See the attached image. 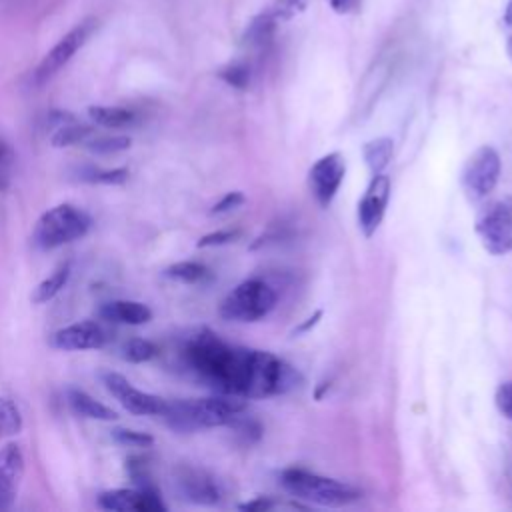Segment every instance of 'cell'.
I'll return each instance as SVG.
<instances>
[{"label":"cell","mask_w":512,"mask_h":512,"mask_svg":"<svg viewBox=\"0 0 512 512\" xmlns=\"http://www.w3.org/2000/svg\"><path fill=\"white\" fill-rule=\"evenodd\" d=\"M180 358L198 382L224 396L268 398L300 384V374L276 354L228 344L208 328L184 340Z\"/></svg>","instance_id":"1"},{"label":"cell","mask_w":512,"mask_h":512,"mask_svg":"<svg viewBox=\"0 0 512 512\" xmlns=\"http://www.w3.org/2000/svg\"><path fill=\"white\" fill-rule=\"evenodd\" d=\"M244 414V398L216 394L210 398L166 402L162 418L176 432H194L200 428L234 426Z\"/></svg>","instance_id":"2"},{"label":"cell","mask_w":512,"mask_h":512,"mask_svg":"<svg viewBox=\"0 0 512 512\" xmlns=\"http://www.w3.org/2000/svg\"><path fill=\"white\" fill-rule=\"evenodd\" d=\"M278 480L280 486L294 498L318 506L340 508L360 498V490L356 486L302 468H286L280 472Z\"/></svg>","instance_id":"3"},{"label":"cell","mask_w":512,"mask_h":512,"mask_svg":"<svg viewBox=\"0 0 512 512\" xmlns=\"http://www.w3.org/2000/svg\"><path fill=\"white\" fill-rule=\"evenodd\" d=\"M274 288L262 278H248L234 286L220 302V316L228 322H258L276 306Z\"/></svg>","instance_id":"4"},{"label":"cell","mask_w":512,"mask_h":512,"mask_svg":"<svg viewBox=\"0 0 512 512\" xmlns=\"http://www.w3.org/2000/svg\"><path fill=\"white\" fill-rule=\"evenodd\" d=\"M90 216L72 206V204H58L46 210L32 232V242L40 250H54L62 244L82 238L90 230Z\"/></svg>","instance_id":"5"},{"label":"cell","mask_w":512,"mask_h":512,"mask_svg":"<svg viewBox=\"0 0 512 512\" xmlns=\"http://www.w3.org/2000/svg\"><path fill=\"white\" fill-rule=\"evenodd\" d=\"M476 234L480 244L492 256L512 252V200H496L486 204L476 216Z\"/></svg>","instance_id":"6"},{"label":"cell","mask_w":512,"mask_h":512,"mask_svg":"<svg viewBox=\"0 0 512 512\" xmlns=\"http://www.w3.org/2000/svg\"><path fill=\"white\" fill-rule=\"evenodd\" d=\"M500 156L498 152L484 144L476 148L462 168V190L470 202H482L496 188L500 178Z\"/></svg>","instance_id":"7"},{"label":"cell","mask_w":512,"mask_h":512,"mask_svg":"<svg viewBox=\"0 0 512 512\" xmlns=\"http://www.w3.org/2000/svg\"><path fill=\"white\" fill-rule=\"evenodd\" d=\"M96 30H98V20L96 18H86L80 24H76L68 34H64L52 46V50L46 52V56L40 60V64L36 66V70L32 74V82L36 86H42L48 80H52L72 60V56L88 42V38Z\"/></svg>","instance_id":"8"},{"label":"cell","mask_w":512,"mask_h":512,"mask_svg":"<svg viewBox=\"0 0 512 512\" xmlns=\"http://www.w3.org/2000/svg\"><path fill=\"white\" fill-rule=\"evenodd\" d=\"M344 174L346 162L340 152H330L312 164V168L308 170V186L318 206L328 208L332 204L342 186Z\"/></svg>","instance_id":"9"},{"label":"cell","mask_w":512,"mask_h":512,"mask_svg":"<svg viewBox=\"0 0 512 512\" xmlns=\"http://www.w3.org/2000/svg\"><path fill=\"white\" fill-rule=\"evenodd\" d=\"M102 382L106 386V390L132 414L138 416H162L166 410V402L164 398L156 396V394H148L142 392L138 388H134L122 374L118 372H104L102 374Z\"/></svg>","instance_id":"10"},{"label":"cell","mask_w":512,"mask_h":512,"mask_svg":"<svg viewBox=\"0 0 512 512\" xmlns=\"http://www.w3.org/2000/svg\"><path fill=\"white\" fill-rule=\"evenodd\" d=\"M390 190H392V182H390V176L384 172L374 174L368 188L364 190L358 202L356 218H358V228L366 238L374 236L378 226L382 224V218L386 214V206L390 200Z\"/></svg>","instance_id":"11"},{"label":"cell","mask_w":512,"mask_h":512,"mask_svg":"<svg viewBox=\"0 0 512 512\" xmlns=\"http://www.w3.org/2000/svg\"><path fill=\"white\" fill-rule=\"evenodd\" d=\"M110 338H112L110 332L100 322L82 320L56 330L50 338V344L66 352L96 350V348H104L110 342Z\"/></svg>","instance_id":"12"},{"label":"cell","mask_w":512,"mask_h":512,"mask_svg":"<svg viewBox=\"0 0 512 512\" xmlns=\"http://www.w3.org/2000/svg\"><path fill=\"white\" fill-rule=\"evenodd\" d=\"M24 474V454L16 442L0 448V510H10L16 502Z\"/></svg>","instance_id":"13"},{"label":"cell","mask_w":512,"mask_h":512,"mask_svg":"<svg viewBox=\"0 0 512 512\" xmlns=\"http://www.w3.org/2000/svg\"><path fill=\"white\" fill-rule=\"evenodd\" d=\"M176 488L188 502L194 504H216L220 500L218 482L204 470L182 466L176 472Z\"/></svg>","instance_id":"14"},{"label":"cell","mask_w":512,"mask_h":512,"mask_svg":"<svg viewBox=\"0 0 512 512\" xmlns=\"http://www.w3.org/2000/svg\"><path fill=\"white\" fill-rule=\"evenodd\" d=\"M98 314L106 322L114 324H130V326H140L152 320V310L136 300H112L100 306Z\"/></svg>","instance_id":"15"},{"label":"cell","mask_w":512,"mask_h":512,"mask_svg":"<svg viewBox=\"0 0 512 512\" xmlns=\"http://www.w3.org/2000/svg\"><path fill=\"white\" fill-rule=\"evenodd\" d=\"M66 398H68L70 408H72L78 416H84V418H90V420H106V422L118 418V414H116L112 408H108L106 404L94 400V398H92L90 394H86L84 390L70 388L68 394H66Z\"/></svg>","instance_id":"16"},{"label":"cell","mask_w":512,"mask_h":512,"mask_svg":"<svg viewBox=\"0 0 512 512\" xmlns=\"http://www.w3.org/2000/svg\"><path fill=\"white\" fill-rule=\"evenodd\" d=\"M362 154H364V162H366L368 170L372 172V176L380 174L392 160L394 142L390 138H374L364 144Z\"/></svg>","instance_id":"17"},{"label":"cell","mask_w":512,"mask_h":512,"mask_svg":"<svg viewBox=\"0 0 512 512\" xmlns=\"http://www.w3.org/2000/svg\"><path fill=\"white\" fill-rule=\"evenodd\" d=\"M88 116L94 124L106 126V128H122L130 126L136 118V114L122 106H90Z\"/></svg>","instance_id":"18"},{"label":"cell","mask_w":512,"mask_h":512,"mask_svg":"<svg viewBox=\"0 0 512 512\" xmlns=\"http://www.w3.org/2000/svg\"><path fill=\"white\" fill-rule=\"evenodd\" d=\"M70 272H72V266L70 262H64L60 264L48 278H44L32 292V302L34 304H44L48 300H52L68 282L70 278Z\"/></svg>","instance_id":"19"},{"label":"cell","mask_w":512,"mask_h":512,"mask_svg":"<svg viewBox=\"0 0 512 512\" xmlns=\"http://www.w3.org/2000/svg\"><path fill=\"white\" fill-rule=\"evenodd\" d=\"M94 136V128L88 124H80V122H68L62 124L58 128L52 130L50 136V144L54 148H66V146H74V144H84L88 138Z\"/></svg>","instance_id":"20"},{"label":"cell","mask_w":512,"mask_h":512,"mask_svg":"<svg viewBox=\"0 0 512 512\" xmlns=\"http://www.w3.org/2000/svg\"><path fill=\"white\" fill-rule=\"evenodd\" d=\"M138 500H140V488H116V490H106L98 496L100 508L112 510V512L136 510Z\"/></svg>","instance_id":"21"},{"label":"cell","mask_w":512,"mask_h":512,"mask_svg":"<svg viewBox=\"0 0 512 512\" xmlns=\"http://www.w3.org/2000/svg\"><path fill=\"white\" fill-rule=\"evenodd\" d=\"M164 276L172 278V280H178V282H184V284H198V282H204L210 276V270L200 262L186 260V262H176V264L168 266L164 270Z\"/></svg>","instance_id":"22"},{"label":"cell","mask_w":512,"mask_h":512,"mask_svg":"<svg viewBox=\"0 0 512 512\" xmlns=\"http://www.w3.org/2000/svg\"><path fill=\"white\" fill-rule=\"evenodd\" d=\"M158 354V346L146 338H130L124 346H122V358L126 362H148Z\"/></svg>","instance_id":"23"},{"label":"cell","mask_w":512,"mask_h":512,"mask_svg":"<svg viewBox=\"0 0 512 512\" xmlns=\"http://www.w3.org/2000/svg\"><path fill=\"white\" fill-rule=\"evenodd\" d=\"M20 430H22V416L18 406L12 400L0 396V438L14 436Z\"/></svg>","instance_id":"24"},{"label":"cell","mask_w":512,"mask_h":512,"mask_svg":"<svg viewBox=\"0 0 512 512\" xmlns=\"http://www.w3.org/2000/svg\"><path fill=\"white\" fill-rule=\"evenodd\" d=\"M84 144L94 154H116V152L128 150L132 140L130 136H96V138H88Z\"/></svg>","instance_id":"25"},{"label":"cell","mask_w":512,"mask_h":512,"mask_svg":"<svg viewBox=\"0 0 512 512\" xmlns=\"http://www.w3.org/2000/svg\"><path fill=\"white\" fill-rule=\"evenodd\" d=\"M130 172L126 168H112V170H98V168H86L80 172V180L90 184H124L128 180Z\"/></svg>","instance_id":"26"},{"label":"cell","mask_w":512,"mask_h":512,"mask_svg":"<svg viewBox=\"0 0 512 512\" xmlns=\"http://www.w3.org/2000/svg\"><path fill=\"white\" fill-rule=\"evenodd\" d=\"M308 0H272L268 6V14L278 22L282 20H290L296 14H300L306 8Z\"/></svg>","instance_id":"27"},{"label":"cell","mask_w":512,"mask_h":512,"mask_svg":"<svg viewBox=\"0 0 512 512\" xmlns=\"http://www.w3.org/2000/svg\"><path fill=\"white\" fill-rule=\"evenodd\" d=\"M112 438L124 446H132V448H148L154 444V438L146 432H138V430H130V428H114Z\"/></svg>","instance_id":"28"},{"label":"cell","mask_w":512,"mask_h":512,"mask_svg":"<svg viewBox=\"0 0 512 512\" xmlns=\"http://www.w3.org/2000/svg\"><path fill=\"white\" fill-rule=\"evenodd\" d=\"M220 78L234 88H246L250 82V68L244 62H234L220 70Z\"/></svg>","instance_id":"29"},{"label":"cell","mask_w":512,"mask_h":512,"mask_svg":"<svg viewBox=\"0 0 512 512\" xmlns=\"http://www.w3.org/2000/svg\"><path fill=\"white\" fill-rule=\"evenodd\" d=\"M14 170V150L12 146L0 136V192L8 190Z\"/></svg>","instance_id":"30"},{"label":"cell","mask_w":512,"mask_h":512,"mask_svg":"<svg viewBox=\"0 0 512 512\" xmlns=\"http://www.w3.org/2000/svg\"><path fill=\"white\" fill-rule=\"evenodd\" d=\"M494 404L504 418L512 420V380H506L496 388Z\"/></svg>","instance_id":"31"},{"label":"cell","mask_w":512,"mask_h":512,"mask_svg":"<svg viewBox=\"0 0 512 512\" xmlns=\"http://www.w3.org/2000/svg\"><path fill=\"white\" fill-rule=\"evenodd\" d=\"M238 238V230H218V232H212V234H206L198 240V248H206V246H222V244H228L232 240Z\"/></svg>","instance_id":"32"},{"label":"cell","mask_w":512,"mask_h":512,"mask_svg":"<svg viewBox=\"0 0 512 512\" xmlns=\"http://www.w3.org/2000/svg\"><path fill=\"white\" fill-rule=\"evenodd\" d=\"M242 202H244V194H242V192H228L222 200H218V202L212 206V214L230 212V210L238 208Z\"/></svg>","instance_id":"33"},{"label":"cell","mask_w":512,"mask_h":512,"mask_svg":"<svg viewBox=\"0 0 512 512\" xmlns=\"http://www.w3.org/2000/svg\"><path fill=\"white\" fill-rule=\"evenodd\" d=\"M74 120H76V116L70 114V112H66V110H50V112H48V118H46V122H48V126H50L52 130L58 128V126H62V124L74 122Z\"/></svg>","instance_id":"34"},{"label":"cell","mask_w":512,"mask_h":512,"mask_svg":"<svg viewBox=\"0 0 512 512\" xmlns=\"http://www.w3.org/2000/svg\"><path fill=\"white\" fill-rule=\"evenodd\" d=\"M326 2L336 14H348L356 6V0H326Z\"/></svg>","instance_id":"35"},{"label":"cell","mask_w":512,"mask_h":512,"mask_svg":"<svg viewBox=\"0 0 512 512\" xmlns=\"http://www.w3.org/2000/svg\"><path fill=\"white\" fill-rule=\"evenodd\" d=\"M272 504L270 502H266V500H254V502H248V504H242L240 508H244V510H254V508H258V510H266V508H270Z\"/></svg>","instance_id":"36"},{"label":"cell","mask_w":512,"mask_h":512,"mask_svg":"<svg viewBox=\"0 0 512 512\" xmlns=\"http://www.w3.org/2000/svg\"><path fill=\"white\" fill-rule=\"evenodd\" d=\"M506 24H512V0L508 2V8H506V16H504Z\"/></svg>","instance_id":"37"},{"label":"cell","mask_w":512,"mask_h":512,"mask_svg":"<svg viewBox=\"0 0 512 512\" xmlns=\"http://www.w3.org/2000/svg\"><path fill=\"white\" fill-rule=\"evenodd\" d=\"M506 52H508V56H510V60H512V36H510L508 42H506Z\"/></svg>","instance_id":"38"}]
</instances>
